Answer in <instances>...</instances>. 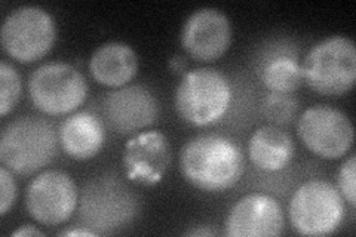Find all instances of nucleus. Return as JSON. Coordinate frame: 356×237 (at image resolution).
Wrapping results in <instances>:
<instances>
[{
  "label": "nucleus",
  "instance_id": "5",
  "mask_svg": "<svg viewBox=\"0 0 356 237\" xmlns=\"http://www.w3.org/2000/svg\"><path fill=\"white\" fill-rule=\"evenodd\" d=\"M29 95L35 107L49 116L67 115L79 108L88 95L83 74L69 63H47L31 73Z\"/></svg>",
  "mask_w": 356,
  "mask_h": 237
},
{
  "label": "nucleus",
  "instance_id": "15",
  "mask_svg": "<svg viewBox=\"0 0 356 237\" xmlns=\"http://www.w3.org/2000/svg\"><path fill=\"white\" fill-rule=\"evenodd\" d=\"M138 70L136 51L124 42H108L97 48L89 60L94 81L108 88L127 86Z\"/></svg>",
  "mask_w": 356,
  "mask_h": 237
},
{
  "label": "nucleus",
  "instance_id": "2",
  "mask_svg": "<svg viewBox=\"0 0 356 237\" xmlns=\"http://www.w3.org/2000/svg\"><path fill=\"white\" fill-rule=\"evenodd\" d=\"M57 145V132L51 122L38 116L18 117L2 131L0 161L9 171L31 175L51 163Z\"/></svg>",
  "mask_w": 356,
  "mask_h": 237
},
{
  "label": "nucleus",
  "instance_id": "17",
  "mask_svg": "<svg viewBox=\"0 0 356 237\" xmlns=\"http://www.w3.org/2000/svg\"><path fill=\"white\" fill-rule=\"evenodd\" d=\"M248 154L255 167L264 172H280L293 161L294 142L282 128L266 125L251 135Z\"/></svg>",
  "mask_w": 356,
  "mask_h": 237
},
{
  "label": "nucleus",
  "instance_id": "7",
  "mask_svg": "<svg viewBox=\"0 0 356 237\" xmlns=\"http://www.w3.org/2000/svg\"><path fill=\"white\" fill-rule=\"evenodd\" d=\"M57 27L52 15L39 6L10 10L2 26V47L10 58L30 64L47 55L55 42Z\"/></svg>",
  "mask_w": 356,
  "mask_h": 237
},
{
  "label": "nucleus",
  "instance_id": "11",
  "mask_svg": "<svg viewBox=\"0 0 356 237\" xmlns=\"http://www.w3.org/2000/svg\"><path fill=\"white\" fill-rule=\"evenodd\" d=\"M232 43V24L226 14L214 8L195 10L184 22L181 44L191 58L202 63L217 61Z\"/></svg>",
  "mask_w": 356,
  "mask_h": 237
},
{
  "label": "nucleus",
  "instance_id": "22",
  "mask_svg": "<svg viewBox=\"0 0 356 237\" xmlns=\"http://www.w3.org/2000/svg\"><path fill=\"white\" fill-rule=\"evenodd\" d=\"M17 184L13 174L6 166L0 167V215H6L8 211L15 205Z\"/></svg>",
  "mask_w": 356,
  "mask_h": 237
},
{
  "label": "nucleus",
  "instance_id": "10",
  "mask_svg": "<svg viewBox=\"0 0 356 237\" xmlns=\"http://www.w3.org/2000/svg\"><path fill=\"white\" fill-rule=\"evenodd\" d=\"M136 209V199L124 184L115 179H98L82 196L81 220L88 229L102 234L129 222Z\"/></svg>",
  "mask_w": 356,
  "mask_h": 237
},
{
  "label": "nucleus",
  "instance_id": "1",
  "mask_svg": "<svg viewBox=\"0 0 356 237\" xmlns=\"http://www.w3.org/2000/svg\"><path fill=\"white\" fill-rule=\"evenodd\" d=\"M180 166L193 187L220 193L235 186L243 174V154L238 144L218 133H202L181 149Z\"/></svg>",
  "mask_w": 356,
  "mask_h": 237
},
{
  "label": "nucleus",
  "instance_id": "24",
  "mask_svg": "<svg viewBox=\"0 0 356 237\" xmlns=\"http://www.w3.org/2000/svg\"><path fill=\"white\" fill-rule=\"evenodd\" d=\"M99 233H97L95 230H91L88 227H82V229H70L61 231L60 236H65V237H73V236H98Z\"/></svg>",
  "mask_w": 356,
  "mask_h": 237
},
{
  "label": "nucleus",
  "instance_id": "3",
  "mask_svg": "<svg viewBox=\"0 0 356 237\" xmlns=\"http://www.w3.org/2000/svg\"><path fill=\"white\" fill-rule=\"evenodd\" d=\"M303 81L325 97L348 94L356 79V48L346 36H331L316 43L302 65Z\"/></svg>",
  "mask_w": 356,
  "mask_h": 237
},
{
  "label": "nucleus",
  "instance_id": "12",
  "mask_svg": "<svg viewBox=\"0 0 356 237\" xmlns=\"http://www.w3.org/2000/svg\"><path fill=\"white\" fill-rule=\"evenodd\" d=\"M103 111L108 128L127 135L153 125L159 117L161 106L149 88L129 85L107 94Z\"/></svg>",
  "mask_w": 356,
  "mask_h": 237
},
{
  "label": "nucleus",
  "instance_id": "16",
  "mask_svg": "<svg viewBox=\"0 0 356 237\" xmlns=\"http://www.w3.org/2000/svg\"><path fill=\"white\" fill-rule=\"evenodd\" d=\"M63 150L76 161H88L103 149L106 131L103 122L92 113L79 111L67 117L60 128Z\"/></svg>",
  "mask_w": 356,
  "mask_h": 237
},
{
  "label": "nucleus",
  "instance_id": "25",
  "mask_svg": "<svg viewBox=\"0 0 356 237\" xmlns=\"http://www.w3.org/2000/svg\"><path fill=\"white\" fill-rule=\"evenodd\" d=\"M170 67L174 73H183L186 69V61L183 56H174L170 63Z\"/></svg>",
  "mask_w": 356,
  "mask_h": 237
},
{
  "label": "nucleus",
  "instance_id": "13",
  "mask_svg": "<svg viewBox=\"0 0 356 237\" xmlns=\"http://www.w3.org/2000/svg\"><path fill=\"white\" fill-rule=\"evenodd\" d=\"M284 230V212L275 197L252 193L229 211L225 233L230 237H276Z\"/></svg>",
  "mask_w": 356,
  "mask_h": 237
},
{
  "label": "nucleus",
  "instance_id": "21",
  "mask_svg": "<svg viewBox=\"0 0 356 237\" xmlns=\"http://www.w3.org/2000/svg\"><path fill=\"white\" fill-rule=\"evenodd\" d=\"M339 190L341 197L346 200L350 208L356 206V157L352 154L344 162L339 171Z\"/></svg>",
  "mask_w": 356,
  "mask_h": 237
},
{
  "label": "nucleus",
  "instance_id": "14",
  "mask_svg": "<svg viewBox=\"0 0 356 237\" xmlns=\"http://www.w3.org/2000/svg\"><path fill=\"white\" fill-rule=\"evenodd\" d=\"M171 163V145L161 131H146L132 137L124 152V166L131 181L154 186Z\"/></svg>",
  "mask_w": 356,
  "mask_h": 237
},
{
  "label": "nucleus",
  "instance_id": "8",
  "mask_svg": "<svg viewBox=\"0 0 356 237\" xmlns=\"http://www.w3.org/2000/svg\"><path fill=\"white\" fill-rule=\"evenodd\" d=\"M297 132L309 152L327 161L341 159L353 145L350 119L331 106L307 108L297 122Z\"/></svg>",
  "mask_w": 356,
  "mask_h": 237
},
{
  "label": "nucleus",
  "instance_id": "4",
  "mask_svg": "<svg viewBox=\"0 0 356 237\" xmlns=\"http://www.w3.org/2000/svg\"><path fill=\"white\" fill-rule=\"evenodd\" d=\"M232 101V88L227 77L214 69L187 72L178 83L174 103L186 123L208 126L226 115Z\"/></svg>",
  "mask_w": 356,
  "mask_h": 237
},
{
  "label": "nucleus",
  "instance_id": "23",
  "mask_svg": "<svg viewBox=\"0 0 356 237\" xmlns=\"http://www.w3.org/2000/svg\"><path fill=\"white\" fill-rule=\"evenodd\" d=\"M13 236L15 237H27V236H44L43 231H40L39 229H36L35 225H22V227H19L18 230H15L13 233Z\"/></svg>",
  "mask_w": 356,
  "mask_h": 237
},
{
  "label": "nucleus",
  "instance_id": "9",
  "mask_svg": "<svg viewBox=\"0 0 356 237\" xmlns=\"http://www.w3.org/2000/svg\"><path fill=\"white\" fill-rule=\"evenodd\" d=\"M26 206L30 217L44 225H60L70 220L77 206V187L61 171H44L27 187Z\"/></svg>",
  "mask_w": 356,
  "mask_h": 237
},
{
  "label": "nucleus",
  "instance_id": "26",
  "mask_svg": "<svg viewBox=\"0 0 356 237\" xmlns=\"http://www.w3.org/2000/svg\"><path fill=\"white\" fill-rule=\"evenodd\" d=\"M214 234L216 233L213 230H209V229H195V230L186 231V236H197V237H200V236H214Z\"/></svg>",
  "mask_w": 356,
  "mask_h": 237
},
{
  "label": "nucleus",
  "instance_id": "18",
  "mask_svg": "<svg viewBox=\"0 0 356 237\" xmlns=\"http://www.w3.org/2000/svg\"><path fill=\"white\" fill-rule=\"evenodd\" d=\"M260 79L273 94H293L303 82L302 65L296 54H275L263 61Z\"/></svg>",
  "mask_w": 356,
  "mask_h": 237
},
{
  "label": "nucleus",
  "instance_id": "19",
  "mask_svg": "<svg viewBox=\"0 0 356 237\" xmlns=\"http://www.w3.org/2000/svg\"><path fill=\"white\" fill-rule=\"evenodd\" d=\"M261 115L273 125H286L293 122L298 111V101L289 94L266 95L261 101Z\"/></svg>",
  "mask_w": 356,
  "mask_h": 237
},
{
  "label": "nucleus",
  "instance_id": "6",
  "mask_svg": "<svg viewBox=\"0 0 356 237\" xmlns=\"http://www.w3.org/2000/svg\"><path fill=\"white\" fill-rule=\"evenodd\" d=\"M289 221L303 236H328L344 218L340 191L324 179H310L300 186L289 202Z\"/></svg>",
  "mask_w": 356,
  "mask_h": 237
},
{
  "label": "nucleus",
  "instance_id": "20",
  "mask_svg": "<svg viewBox=\"0 0 356 237\" xmlns=\"http://www.w3.org/2000/svg\"><path fill=\"white\" fill-rule=\"evenodd\" d=\"M21 77L13 64L2 61L0 64V115L8 116L21 98Z\"/></svg>",
  "mask_w": 356,
  "mask_h": 237
}]
</instances>
